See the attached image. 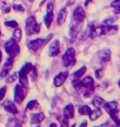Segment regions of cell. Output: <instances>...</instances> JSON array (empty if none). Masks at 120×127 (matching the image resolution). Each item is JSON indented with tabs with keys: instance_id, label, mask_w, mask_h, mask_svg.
<instances>
[{
	"instance_id": "6",
	"label": "cell",
	"mask_w": 120,
	"mask_h": 127,
	"mask_svg": "<svg viewBox=\"0 0 120 127\" xmlns=\"http://www.w3.org/2000/svg\"><path fill=\"white\" fill-rule=\"evenodd\" d=\"M68 77V73L67 72H60L59 74H57L54 78V86L56 87H60L64 85V82L66 81V79Z\"/></svg>"
},
{
	"instance_id": "29",
	"label": "cell",
	"mask_w": 120,
	"mask_h": 127,
	"mask_svg": "<svg viewBox=\"0 0 120 127\" xmlns=\"http://www.w3.org/2000/svg\"><path fill=\"white\" fill-rule=\"evenodd\" d=\"M13 8L15 9L17 12H24V11H25V9H24V7L21 6V5H14Z\"/></svg>"
},
{
	"instance_id": "15",
	"label": "cell",
	"mask_w": 120,
	"mask_h": 127,
	"mask_svg": "<svg viewBox=\"0 0 120 127\" xmlns=\"http://www.w3.org/2000/svg\"><path fill=\"white\" fill-rule=\"evenodd\" d=\"M104 107H105V109L110 113V112L114 111V109H118V104H117L116 101H110V102H105V104H104Z\"/></svg>"
},
{
	"instance_id": "1",
	"label": "cell",
	"mask_w": 120,
	"mask_h": 127,
	"mask_svg": "<svg viewBox=\"0 0 120 127\" xmlns=\"http://www.w3.org/2000/svg\"><path fill=\"white\" fill-rule=\"evenodd\" d=\"M5 50H6V52L8 53L9 57L15 58V57L19 54V52H20V47H19L18 42L12 39V40H8L6 44H5Z\"/></svg>"
},
{
	"instance_id": "9",
	"label": "cell",
	"mask_w": 120,
	"mask_h": 127,
	"mask_svg": "<svg viewBox=\"0 0 120 127\" xmlns=\"http://www.w3.org/2000/svg\"><path fill=\"white\" fill-rule=\"evenodd\" d=\"M27 74L28 73L24 69V68H21L20 71H19V82H20V85L24 87H26L27 88L28 87V80H27Z\"/></svg>"
},
{
	"instance_id": "31",
	"label": "cell",
	"mask_w": 120,
	"mask_h": 127,
	"mask_svg": "<svg viewBox=\"0 0 120 127\" xmlns=\"http://www.w3.org/2000/svg\"><path fill=\"white\" fill-rule=\"evenodd\" d=\"M119 6H120V0H114V1L112 2V7H114V8L119 7Z\"/></svg>"
},
{
	"instance_id": "30",
	"label": "cell",
	"mask_w": 120,
	"mask_h": 127,
	"mask_svg": "<svg viewBox=\"0 0 120 127\" xmlns=\"http://www.w3.org/2000/svg\"><path fill=\"white\" fill-rule=\"evenodd\" d=\"M9 11H11V6H9V5H6V6L2 7V12H4V13H8Z\"/></svg>"
},
{
	"instance_id": "17",
	"label": "cell",
	"mask_w": 120,
	"mask_h": 127,
	"mask_svg": "<svg viewBox=\"0 0 120 127\" xmlns=\"http://www.w3.org/2000/svg\"><path fill=\"white\" fill-rule=\"evenodd\" d=\"M92 104L94 105V107L100 108L101 106H104L105 101H104V99H102V98H100V96H94V98H93V100H92Z\"/></svg>"
},
{
	"instance_id": "23",
	"label": "cell",
	"mask_w": 120,
	"mask_h": 127,
	"mask_svg": "<svg viewBox=\"0 0 120 127\" xmlns=\"http://www.w3.org/2000/svg\"><path fill=\"white\" fill-rule=\"evenodd\" d=\"M37 106H38V101H37V100H31V101L27 104V106H26V107H27V109H33V108H35Z\"/></svg>"
},
{
	"instance_id": "21",
	"label": "cell",
	"mask_w": 120,
	"mask_h": 127,
	"mask_svg": "<svg viewBox=\"0 0 120 127\" xmlns=\"http://www.w3.org/2000/svg\"><path fill=\"white\" fill-rule=\"evenodd\" d=\"M100 115H101V111H100L99 108H97L94 112H91V114H90V119H91V120H97Z\"/></svg>"
},
{
	"instance_id": "24",
	"label": "cell",
	"mask_w": 120,
	"mask_h": 127,
	"mask_svg": "<svg viewBox=\"0 0 120 127\" xmlns=\"http://www.w3.org/2000/svg\"><path fill=\"white\" fill-rule=\"evenodd\" d=\"M6 26L12 28H18V23L15 20H11V21H6Z\"/></svg>"
},
{
	"instance_id": "18",
	"label": "cell",
	"mask_w": 120,
	"mask_h": 127,
	"mask_svg": "<svg viewBox=\"0 0 120 127\" xmlns=\"http://www.w3.org/2000/svg\"><path fill=\"white\" fill-rule=\"evenodd\" d=\"M52 21H53V12H47L46 17H45V25L47 27H51Z\"/></svg>"
},
{
	"instance_id": "14",
	"label": "cell",
	"mask_w": 120,
	"mask_h": 127,
	"mask_svg": "<svg viewBox=\"0 0 120 127\" xmlns=\"http://www.w3.org/2000/svg\"><path fill=\"white\" fill-rule=\"evenodd\" d=\"M64 114H65V118L67 119H72L74 117V107L73 105H67L64 109Z\"/></svg>"
},
{
	"instance_id": "43",
	"label": "cell",
	"mask_w": 120,
	"mask_h": 127,
	"mask_svg": "<svg viewBox=\"0 0 120 127\" xmlns=\"http://www.w3.org/2000/svg\"><path fill=\"white\" fill-rule=\"evenodd\" d=\"M0 35H1V31H0Z\"/></svg>"
},
{
	"instance_id": "19",
	"label": "cell",
	"mask_w": 120,
	"mask_h": 127,
	"mask_svg": "<svg viewBox=\"0 0 120 127\" xmlns=\"http://www.w3.org/2000/svg\"><path fill=\"white\" fill-rule=\"evenodd\" d=\"M85 72H86V67H81L79 68L77 72H74L73 74V78L75 79V80H78V79H80V78H83V75L85 74Z\"/></svg>"
},
{
	"instance_id": "33",
	"label": "cell",
	"mask_w": 120,
	"mask_h": 127,
	"mask_svg": "<svg viewBox=\"0 0 120 127\" xmlns=\"http://www.w3.org/2000/svg\"><path fill=\"white\" fill-rule=\"evenodd\" d=\"M14 80V75H11V77H8V79H7V81L8 82H12Z\"/></svg>"
},
{
	"instance_id": "10",
	"label": "cell",
	"mask_w": 120,
	"mask_h": 127,
	"mask_svg": "<svg viewBox=\"0 0 120 127\" xmlns=\"http://www.w3.org/2000/svg\"><path fill=\"white\" fill-rule=\"evenodd\" d=\"M98 58L101 63H107L111 59V51L110 50H102L98 53Z\"/></svg>"
},
{
	"instance_id": "36",
	"label": "cell",
	"mask_w": 120,
	"mask_h": 127,
	"mask_svg": "<svg viewBox=\"0 0 120 127\" xmlns=\"http://www.w3.org/2000/svg\"><path fill=\"white\" fill-rule=\"evenodd\" d=\"M116 13L120 14V6H119V7H117V8H116Z\"/></svg>"
},
{
	"instance_id": "41",
	"label": "cell",
	"mask_w": 120,
	"mask_h": 127,
	"mask_svg": "<svg viewBox=\"0 0 120 127\" xmlns=\"http://www.w3.org/2000/svg\"><path fill=\"white\" fill-rule=\"evenodd\" d=\"M30 1H31V2H33V1H34V0H30Z\"/></svg>"
},
{
	"instance_id": "22",
	"label": "cell",
	"mask_w": 120,
	"mask_h": 127,
	"mask_svg": "<svg viewBox=\"0 0 120 127\" xmlns=\"http://www.w3.org/2000/svg\"><path fill=\"white\" fill-rule=\"evenodd\" d=\"M14 41H20L21 39V31H20V28H15V31L13 32V38H12Z\"/></svg>"
},
{
	"instance_id": "27",
	"label": "cell",
	"mask_w": 120,
	"mask_h": 127,
	"mask_svg": "<svg viewBox=\"0 0 120 127\" xmlns=\"http://www.w3.org/2000/svg\"><path fill=\"white\" fill-rule=\"evenodd\" d=\"M6 92H7V90H6V87H1L0 88V100H2L5 98V94H6Z\"/></svg>"
},
{
	"instance_id": "12",
	"label": "cell",
	"mask_w": 120,
	"mask_h": 127,
	"mask_svg": "<svg viewBox=\"0 0 120 127\" xmlns=\"http://www.w3.org/2000/svg\"><path fill=\"white\" fill-rule=\"evenodd\" d=\"M66 19H67V9L61 8L60 9V12H59V14H58V18H57L58 25H62V24L66 21Z\"/></svg>"
},
{
	"instance_id": "26",
	"label": "cell",
	"mask_w": 120,
	"mask_h": 127,
	"mask_svg": "<svg viewBox=\"0 0 120 127\" xmlns=\"http://www.w3.org/2000/svg\"><path fill=\"white\" fill-rule=\"evenodd\" d=\"M8 73H9V69H8V68L4 67V68H2V71L0 72V78H5L6 75H7V74H8Z\"/></svg>"
},
{
	"instance_id": "5",
	"label": "cell",
	"mask_w": 120,
	"mask_h": 127,
	"mask_svg": "<svg viewBox=\"0 0 120 127\" xmlns=\"http://www.w3.org/2000/svg\"><path fill=\"white\" fill-rule=\"evenodd\" d=\"M85 15H86V13H85V9L83 8V7H77V8L74 9V13H73V18L74 20L77 21V24H81L84 21V19H85Z\"/></svg>"
},
{
	"instance_id": "3",
	"label": "cell",
	"mask_w": 120,
	"mask_h": 127,
	"mask_svg": "<svg viewBox=\"0 0 120 127\" xmlns=\"http://www.w3.org/2000/svg\"><path fill=\"white\" fill-rule=\"evenodd\" d=\"M62 64L66 67L75 64V51L73 48H68L65 52V54L62 55Z\"/></svg>"
},
{
	"instance_id": "40",
	"label": "cell",
	"mask_w": 120,
	"mask_h": 127,
	"mask_svg": "<svg viewBox=\"0 0 120 127\" xmlns=\"http://www.w3.org/2000/svg\"><path fill=\"white\" fill-rule=\"evenodd\" d=\"M118 85H119V87H120V80H119V81H118Z\"/></svg>"
},
{
	"instance_id": "34",
	"label": "cell",
	"mask_w": 120,
	"mask_h": 127,
	"mask_svg": "<svg viewBox=\"0 0 120 127\" xmlns=\"http://www.w3.org/2000/svg\"><path fill=\"white\" fill-rule=\"evenodd\" d=\"M86 126H87V123H86V121L81 123V125H80V127H86Z\"/></svg>"
},
{
	"instance_id": "28",
	"label": "cell",
	"mask_w": 120,
	"mask_h": 127,
	"mask_svg": "<svg viewBox=\"0 0 120 127\" xmlns=\"http://www.w3.org/2000/svg\"><path fill=\"white\" fill-rule=\"evenodd\" d=\"M13 65V58L11 57V58H8V60L6 61V64H5V66L4 67H6V68H8V67H11Z\"/></svg>"
},
{
	"instance_id": "42",
	"label": "cell",
	"mask_w": 120,
	"mask_h": 127,
	"mask_svg": "<svg viewBox=\"0 0 120 127\" xmlns=\"http://www.w3.org/2000/svg\"><path fill=\"white\" fill-rule=\"evenodd\" d=\"M71 127H75V125H73V126H71Z\"/></svg>"
},
{
	"instance_id": "20",
	"label": "cell",
	"mask_w": 120,
	"mask_h": 127,
	"mask_svg": "<svg viewBox=\"0 0 120 127\" xmlns=\"http://www.w3.org/2000/svg\"><path fill=\"white\" fill-rule=\"evenodd\" d=\"M91 108L88 107V106H86V105H84V106H81V107H79V113L81 114V115H90L91 114Z\"/></svg>"
},
{
	"instance_id": "37",
	"label": "cell",
	"mask_w": 120,
	"mask_h": 127,
	"mask_svg": "<svg viewBox=\"0 0 120 127\" xmlns=\"http://www.w3.org/2000/svg\"><path fill=\"white\" fill-rule=\"evenodd\" d=\"M92 0H86V2H85V6H88L90 5V2H91Z\"/></svg>"
},
{
	"instance_id": "4",
	"label": "cell",
	"mask_w": 120,
	"mask_h": 127,
	"mask_svg": "<svg viewBox=\"0 0 120 127\" xmlns=\"http://www.w3.org/2000/svg\"><path fill=\"white\" fill-rule=\"evenodd\" d=\"M26 92H27V88L18 84L14 88V101L17 104H21L25 99V96H26Z\"/></svg>"
},
{
	"instance_id": "44",
	"label": "cell",
	"mask_w": 120,
	"mask_h": 127,
	"mask_svg": "<svg viewBox=\"0 0 120 127\" xmlns=\"http://www.w3.org/2000/svg\"><path fill=\"white\" fill-rule=\"evenodd\" d=\"M37 127H40V126H37Z\"/></svg>"
},
{
	"instance_id": "25",
	"label": "cell",
	"mask_w": 120,
	"mask_h": 127,
	"mask_svg": "<svg viewBox=\"0 0 120 127\" xmlns=\"http://www.w3.org/2000/svg\"><path fill=\"white\" fill-rule=\"evenodd\" d=\"M102 75H104V69H102V68H99V69L95 71V77H97V79H101Z\"/></svg>"
},
{
	"instance_id": "2",
	"label": "cell",
	"mask_w": 120,
	"mask_h": 127,
	"mask_svg": "<svg viewBox=\"0 0 120 127\" xmlns=\"http://www.w3.org/2000/svg\"><path fill=\"white\" fill-rule=\"evenodd\" d=\"M39 31H40V26L35 21V18L30 17L27 19V21H26V33H27V35H32L34 33H38Z\"/></svg>"
},
{
	"instance_id": "11",
	"label": "cell",
	"mask_w": 120,
	"mask_h": 127,
	"mask_svg": "<svg viewBox=\"0 0 120 127\" xmlns=\"http://www.w3.org/2000/svg\"><path fill=\"white\" fill-rule=\"evenodd\" d=\"M4 108L6 109L7 112H9V113H12V114L18 113V108H17V106H15L12 101H9V100H7V101L4 104Z\"/></svg>"
},
{
	"instance_id": "32",
	"label": "cell",
	"mask_w": 120,
	"mask_h": 127,
	"mask_svg": "<svg viewBox=\"0 0 120 127\" xmlns=\"http://www.w3.org/2000/svg\"><path fill=\"white\" fill-rule=\"evenodd\" d=\"M61 127H68V121H67V118H65L62 121H61Z\"/></svg>"
},
{
	"instance_id": "13",
	"label": "cell",
	"mask_w": 120,
	"mask_h": 127,
	"mask_svg": "<svg viewBox=\"0 0 120 127\" xmlns=\"http://www.w3.org/2000/svg\"><path fill=\"white\" fill-rule=\"evenodd\" d=\"M81 81H83V85L85 88L94 91V81H93V79L91 77H86L85 79H83Z\"/></svg>"
},
{
	"instance_id": "16",
	"label": "cell",
	"mask_w": 120,
	"mask_h": 127,
	"mask_svg": "<svg viewBox=\"0 0 120 127\" xmlns=\"http://www.w3.org/2000/svg\"><path fill=\"white\" fill-rule=\"evenodd\" d=\"M44 119H45V114H44V113L34 114V115H32L31 123H32V124H39V123H41Z\"/></svg>"
},
{
	"instance_id": "8",
	"label": "cell",
	"mask_w": 120,
	"mask_h": 127,
	"mask_svg": "<svg viewBox=\"0 0 120 127\" xmlns=\"http://www.w3.org/2000/svg\"><path fill=\"white\" fill-rule=\"evenodd\" d=\"M59 51H60V44L58 40H54L51 44L50 48H48V55L50 57H57L59 54Z\"/></svg>"
},
{
	"instance_id": "38",
	"label": "cell",
	"mask_w": 120,
	"mask_h": 127,
	"mask_svg": "<svg viewBox=\"0 0 120 127\" xmlns=\"http://www.w3.org/2000/svg\"><path fill=\"white\" fill-rule=\"evenodd\" d=\"M1 59H2V54H1V51H0V63H1Z\"/></svg>"
},
{
	"instance_id": "39",
	"label": "cell",
	"mask_w": 120,
	"mask_h": 127,
	"mask_svg": "<svg viewBox=\"0 0 120 127\" xmlns=\"http://www.w3.org/2000/svg\"><path fill=\"white\" fill-rule=\"evenodd\" d=\"M51 127H57L56 124H51Z\"/></svg>"
},
{
	"instance_id": "35",
	"label": "cell",
	"mask_w": 120,
	"mask_h": 127,
	"mask_svg": "<svg viewBox=\"0 0 120 127\" xmlns=\"http://www.w3.org/2000/svg\"><path fill=\"white\" fill-rule=\"evenodd\" d=\"M116 124H117V127H120V119H118V120H117Z\"/></svg>"
},
{
	"instance_id": "7",
	"label": "cell",
	"mask_w": 120,
	"mask_h": 127,
	"mask_svg": "<svg viewBox=\"0 0 120 127\" xmlns=\"http://www.w3.org/2000/svg\"><path fill=\"white\" fill-rule=\"evenodd\" d=\"M42 45H44V40L42 39H35V40H31L27 42V47L33 52L38 51Z\"/></svg>"
}]
</instances>
